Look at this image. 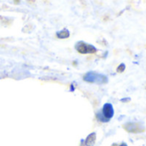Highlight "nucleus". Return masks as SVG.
I'll use <instances>...</instances> for the list:
<instances>
[{
    "instance_id": "f257e3e1",
    "label": "nucleus",
    "mask_w": 146,
    "mask_h": 146,
    "mask_svg": "<svg viewBox=\"0 0 146 146\" xmlns=\"http://www.w3.org/2000/svg\"><path fill=\"white\" fill-rule=\"evenodd\" d=\"M84 80L88 83L97 84H105L108 82V78L106 75L95 71L87 72L84 77Z\"/></svg>"
},
{
    "instance_id": "f03ea898",
    "label": "nucleus",
    "mask_w": 146,
    "mask_h": 146,
    "mask_svg": "<svg viewBox=\"0 0 146 146\" xmlns=\"http://www.w3.org/2000/svg\"><path fill=\"white\" fill-rule=\"evenodd\" d=\"M123 127L131 133H141L145 131V126L142 122H127L123 125Z\"/></svg>"
},
{
    "instance_id": "7ed1b4c3",
    "label": "nucleus",
    "mask_w": 146,
    "mask_h": 146,
    "mask_svg": "<svg viewBox=\"0 0 146 146\" xmlns=\"http://www.w3.org/2000/svg\"><path fill=\"white\" fill-rule=\"evenodd\" d=\"M76 50L82 53V54H89V53H95L97 52V48L96 46H94L91 44H88L84 41H78L76 44L75 46Z\"/></svg>"
},
{
    "instance_id": "20e7f679",
    "label": "nucleus",
    "mask_w": 146,
    "mask_h": 146,
    "mask_svg": "<svg viewBox=\"0 0 146 146\" xmlns=\"http://www.w3.org/2000/svg\"><path fill=\"white\" fill-rule=\"evenodd\" d=\"M101 113L104 116V118L109 121L113 117V114H114V110H113V105L111 103H105L102 107Z\"/></svg>"
},
{
    "instance_id": "39448f33",
    "label": "nucleus",
    "mask_w": 146,
    "mask_h": 146,
    "mask_svg": "<svg viewBox=\"0 0 146 146\" xmlns=\"http://www.w3.org/2000/svg\"><path fill=\"white\" fill-rule=\"evenodd\" d=\"M96 139V134L95 132L90 133L84 141V146H94Z\"/></svg>"
},
{
    "instance_id": "423d86ee",
    "label": "nucleus",
    "mask_w": 146,
    "mask_h": 146,
    "mask_svg": "<svg viewBox=\"0 0 146 146\" xmlns=\"http://www.w3.org/2000/svg\"><path fill=\"white\" fill-rule=\"evenodd\" d=\"M57 36L59 39H65V38H68L70 36V32H69L68 29H63L61 31L57 32Z\"/></svg>"
},
{
    "instance_id": "0eeeda50",
    "label": "nucleus",
    "mask_w": 146,
    "mask_h": 146,
    "mask_svg": "<svg viewBox=\"0 0 146 146\" xmlns=\"http://www.w3.org/2000/svg\"><path fill=\"white\" fill-rule=\"evenodd\" d=\"M125 64H124V63H121L118 67H117V72H119V73H122L123 71H125Z\"/></svg>"
},
{
    "instance_id": "6e6552de",
    "label": "nucleus",
    "mask_w": 146,
    "mask_h": 146,
    "mask_svg": "<svg viewBox=\"0 0 146 146\" xmlns=\"http://www.w3.org/2000/svg\"><path fill=\"white\" fill-rule=\"evenodd\" d=\"M130 101H131V98H130V97L122 98V99L120 100V102H130Z\"/></svg>"
},
{
    "instance_id": "1a4fd4ad",
    "label": "nucleus",
    "mask_w": 146,
    "mask_h": 146,
    "mask_svg": "<svg viewBox=\"0 0 146 146\" xmlns=\"http://www.w3.org/2000/svg\"><path fill=\"white\" fill-rule=\"evenodd\" d=\"M112 146H128L125 143H119V144H117V143H114V144H113Z\"/></svg>"
}]
</instances>
